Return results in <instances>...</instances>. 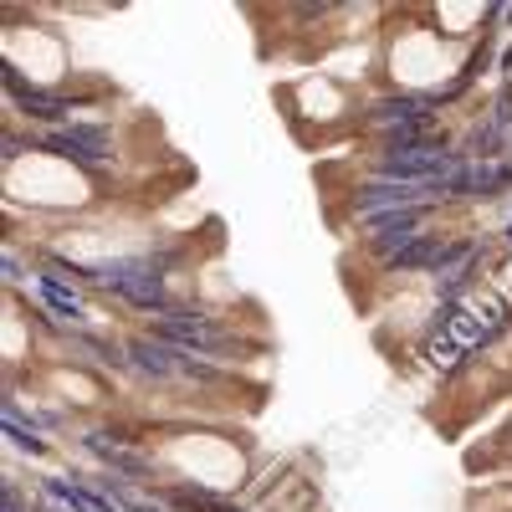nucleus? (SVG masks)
Returning <instances> with one entry per match:
<instances>
[{"label":"nucleus","instance_id":"nucleus-2","mask_svg":"<svg viewBox=\"0 0 512 512\" xmlns=\"http://www.w3.org/2000/svg\"><path fill=\"white\" fill-rule=\"evenodd\" d=\"M175 461L185 466L190 477L210 482V487H231V482L241 477V456H236L226 441H185V446L175 451Z\"/></svg>","mask_w":512,"mask_h":512},{"label":"nucleus","instance_id":"nucleus-3","mask_svg":"<svg viewBox=\"0 0 512 512\" xmlns=\"http://www.w3.org/2000/svg\"><path fill=\"white\" fill-rule=\"evenodd\" d=\"M441 67H446V57H441L436 31H410L395 47V77H405V82H431V77H441Z\"/></svg>","mask_w":512,"mask_h":512},{"label":"nucleus","instance_id":"nucleus-1","mask_svg":"<svg viewBox=\"0 0 512 512\" xmlns=\"http://www.w3.org/2000/svg\"><path fill=\"white\" fill-rule=\"evenodd\" d=\"M11 190L21 200H36V205H77V200H88V180H82L67 159H41V154L11 164Z\"/></svg>","mask_w":512,"mask_h":512},{"label":"nucleus","instance_id":"nucleus-4","mask_svg":"<svg viewBox=\"0 0 512 512\" xmlns=\"http://www.w3.org/2000/svg\"><path fill=\"white\" fill-rule=\"evenodd\" d=\"M6 52L16 67H41V77H57L62 72V41H52L47 31H11L6 36Z\"/></svg>","mask_w":512,"mask_h":512}]
</instances>
